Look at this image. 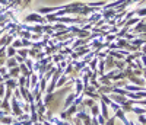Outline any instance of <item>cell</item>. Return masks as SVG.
<instances>
[{"label":"cell","instance_id":"1","mask_svg":"<svg viewBox=\"0 0 146 125\" xmlns=\"http://www.w3.org/2000/svg\"><path fill=\"white\" fill-rule=\"evenodd\" d=\"M111 99L115 102V103H118L120 106H123L124 103H127V101L129 99L126 97V96H123V95H117V93H114V95H111Z\"/></svg>","mask_w":146,"mask_h":125},{"label":"cell","instance_id":"2","mask_svg":"<svg viewBox=\"0 0 146 125\" xmlns=\"http://www.w3.org/2000/svg\"><path fill=\"white\" fill-rule=\"evenodd\" d=\"M25 20L27 22H40V23H44V22H47L42 16H40V15H36V13H31V15H28L27 18H25Z\"/></svg>","mask_w":146,"mask_h":125},{"label":"cell","instance_id":"3","mask_svg":"<svg viewBox=\"0 0 146 125\" xmlns=\"http://www.w3.org/2000/svg\"><path fill=\"white\" fill-rule=\"evenodd\" d=\"M127 79H129V82L135 83L136 86H146V82H145V79H143V77H137V76H130V77H127Z\"/></svg>","mask_w":146,"mask_h":125},{"label":"cell","instance_id":"4","mask_svg":"<svg viewBox=\"0 0 146 125\" xmlns=\"http://www.w3.org/2000/svg\"><path fill=\"white\" fill-rule=\"evenodd\" d=\"M6 47L3 45L2 47V49H0V66H3V64H6V57H7V54H6Z\"/></svg>","mask_w":146,"mask_h":125},{"label":"cell","instance_id":"5","mask_svg":"<svg viewBox=\"0 0 146 125\" xmlns=\"http://www.w3.org/2000/svg\"><path fill=\"white\" fill-rule=\"evenodd\" d=\"M6 66H7L9 68L18 67V61L15 60V57H10V58H7V60H6Z\"/></svg>","mask_w":146,"mask_h":125},{"label":"cell","instance_id":"6","mask_svg":"<svg viewBox=\"0 0 146 125\" xmlns=\"http://www.w3.org/2000/svg\"><path fill=\"white\" fill-rule=\"evenodd\" d=\"M101 115L105 119H108V106H107L105 102H101Z\"/></svg>","mask_w":146,"mask_h":125},{"label":"cell","instance_id":"7","mask_svg":"<svg viewBox=\"0 0 146 125\" xmlns=\"http://www.w3.org/2000/svg\"><path fill=\"white\" fill-rule=\"evenodd\" d=\"M114 66H115L120 71H123L124 67H126V61H124V60H118V61L115 60V61H114Z\"/></svg>","mask_w":146,"mask_h":125},{"label":"cell","instance_id":"8","mask_svg":"<svg viewBox=\"0 0 146 125\" xmlns=\"http://www.w3.org/2000/svg\"><path fill=\"white\" fill-rule=\"evenodd\" d=\"M19 71H21L19 67H13V68H10L9 76H10V77H19Z\"/></svg>","mask_w":146,"mask_h":125},{"label":"cell","instance_id":"9","mask_svg":"<svg viewBox=\"0 0 146 125\" xmlns=\"http://www.w3.org/2000/svg\"><path fill=\"white\" fill-rule=\"evenodd\" d=\"M6 54H7V58H10V57H15L16 55V48H13V47H7V51H6Z\"/></svg>","mask_w":146,"mask_h":125},{"label":"cell","instance_id":"10","mask_svg":"<svg viewBox=\"0 0 146 125\" xmlns=\"http://www.w3.org/2000/svg\"><path fill=\"white\" fill-rule=\"evenodd\" d=\"M6 86L9 87V89H16V87H18V83H16L13 79H7V82H6Z\"/></svg>","mask_w":146,"mask_h":125},{"label":"cell","instance_id":"11","mask_svg":"<svg viewBox=\"0 0 146 125\" xmlns=\"http://www.w3.org/2000/svg\"><path fill=\"white\" fill-rule=\"evenodd\" d=\"M76 96H78L76 93H72V95H69V96H67V99H66V103H64V106L67 108V106H69V105H70L73 101H75V97H76Z\"/></svg>","mask_w":146,"mask_h":125},{"label":"cell","instance_id":"12","mask_svg":"<svg viewBox=\"0 0 146 125\" xmlns=\"http://www.w3.org/2000/svg\"><path fill=\"white\" fill-rule=\"evenodd\" d=\"M131 112H135L136 115H143V114H146V109L145 108H133Z\"/></svg>","mask_w":146,"mask_h":125},{"label":"cell","instance_id":"13","mask_svg":"<svg viewBox=\"0 0 146 125\" xmlns=\"http://www.w3.org/2000/svg\"><path fill=\"white\" fill-rule=\"evenodd\" d=\"M18 55H21V57H23V58H27L28 57V49H23V48H21V49H18Z\"/></svg>","mask_w":146,"mask_h":125},{"label":"cell","instance_id":"14","mask_svg":"<svg viewBox=\"0 0 146 125\" xmlns=\"http://www.w3.org/2000/svg\"><path fill=\"white\" fill-rule=\"evenodd\" d=\"M136 15L140 18V16H146V7H143V9H137L136 10Z\"/></svg>","mask_w":146,"mask_h":125},{"label":"cell","instance_id":"15","mask_svg":"<svg viewBox=\"0 0 146 125\" xmlns=\"http://www.w3.org/2000/svg\"><path fill=\"white\" fill-rule=\"evenodd\" d=\"M91 109H92L91 112H92V115H94V116H98V115H100V111H98V106H96V105H94Z\"/></svg>","mask_w":146,"mask_h":125},{"label":"cell","instance_id":"16","mask_svg":"<svg viewBox=\"0 0 146 125\" xmlns=\"http://www.w3.org/2000/svg\"><path fill=\"white\" fill-rule=\"evenodd\" d=\"M139 116V124L140 125H146V115L143 114V115H137Z\"/></svg>","mask_w":146,"mask_h":125},{"label":"cell","instance_id":"17","mask_svg":"<svg viewBox=\"0 0 146 125\" xmlns=\"http://www.w3.org/2000/svg\"><path fill=\"white\" fill-rule=\"evenodd\" d=\"M12 47H13V48H19V47H22V41H21V39H16L15 42H12Z\"/></svg>","mask_w":146,"mask_h":125},{"label":"cell","instance_id":"18","mask_svg":"<svg viewBox=\"0 0 146 125\" xmlns=\"http://www.w3.org/2000/svg\"><path fill=\"white\" fill-rule=\"evenodd\" d=\"M115 118H117L115 115H114V116H111V118H110V119H108V121H107L104 125H114V121H115Z\"/></svg>","mask_w":146,"mask_h":125},{"label":"cell","instance_id":"19","mask_svg":"<svg viewBox=\"0 0 146 125\" xmlns=\"http://www.w3.org/2000/svg\"><path fill=\"white\" fill-rule=\"evenodd\" d=\"M5 86H6V84H3V83H0V97H2V96L5 95Z\"/></svg>","mask_w":146,"mask_h":125},{"label":"cell","instance_id":"20","mask_svg":"<svg viewBox=\"0 0 146 125\" xmlns=\"http://www.w3.org/2000/svg\"><path fill=\"white\" fill-rule=\"evenodd\" d=\"M0 121H2L3 124H10L12 122V118H0Z\"/></svg>","mask_w":146,"mask_h":125},{"label":"cell","instance_id":"21","mask_svg":"<svg viewBox=\"0 0 146 125\" xmlns=\"http://www.w3.org/2000/svg\"><path fill=\"white\" fill-rule=\"evenodd\" d=\"M0 74H2V76H5V74H7V73H6V68H5V67H0Z\"/></svg>","mask_w":146,"mask_h":125},{"label":"cell","instance_id":"22","mask_svg":"<svg viewBox=\"0 0 146 125\" xmlns=\"http://www.w3.org/2000/svg\"><path fill=\"white\" fill-rule=\"evenodd\" d=\"M58 60H63V57L62 55H56L54 57V61H58Z\"/></svg>","mask_w":146,"mask_h":125}]
</instances>
